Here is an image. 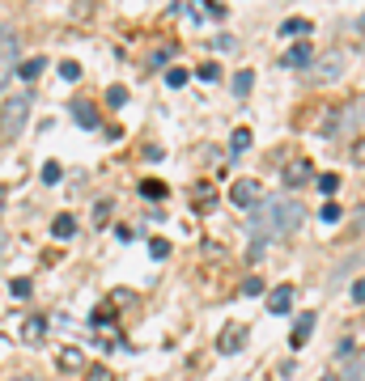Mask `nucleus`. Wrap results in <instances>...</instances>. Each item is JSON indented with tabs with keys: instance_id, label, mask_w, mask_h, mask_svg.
Here are the masks:
<instances>
[{
	"instance_id": "6ab92c4d",
	"label": "nucleus",
	"mask_w": 365,
	"mask_h": 381,
	"mask_svg": "<svg viewBox=\"0 0 365 381\" xmlns=\"http://www.w3.org/2000/svg\"><path fill=\"white\" fill-rule=\"evenodd\" d=\"M319 216H323V221H327V225H336V221H340V216H344V208H340V203H332V199H327V203H323V208H319Z\"/></svg>"
},
{
	"instance_id": "f8f14e48",
	"label": "nucleus",
	"mask_w": 365,
	"mask_h": 381,
	"mask_svg": "<svg viewBox=\"0 0 365 381\" xmlns=\"http://www.w3.org/2000/svg\"><path fill=\"white\" fill-rule=\"evenodd\" d=\"M310 174H315V170H310V161H293V166L285 170V182L289 187H301V182H310Z\"/></svg>"
},
{
	"instance_id": "9d476101",
	"label": "nucleus",
	"mask_w": 365,
	"mask_h": 381,
	"mask_svg": "<svg viewBox=\"0 0 365 381\" xmlns=\"http://www.w3.org/2000/svg\"><path fill=\"white\" fill-rule=\"evenodd\" d=\"M73 119H77V127H85V132H94L102 119H98V111H94V102H73Z\"/></svg>"
},
{
	"instance_id": "1a4fd4ad",
	"label": "nucleus",
	"mask_w": 365,
	"mask_h": 381,
	"mask_svg": "<svg viewBox=\"0 0 365 381\" xmlns=\"http://www.w3.org/2000/svg\"><path fill=\"white\" fill-rule=\"evenodd\" d=\"M289 305H293V288H289V284H281V288H272V293H268V309H272L276 318H285V313H289Z\"/></svg>"
},
{
	"instance_id": "72a5a7b5",
	"label": "nucleus",
	"mask_w": 365,
	"mask_h": 381,
	"mask_svg": "<svg viewBox=\"0 0 365 381\" xmlns=\"http://www.w3.org/2000/svg\"><path fill=\"white\" fill-rule=\"evenodd\" d=\"M5 203H9V187H0V212H5Z\"/></svg>"
},
{
	"instance_id": "412c9836",
	"label": "nucleus",
	"mask_w": 365,
	"mask_h": 381,
	"mask_svg": "<svg viewBox=\"0 0 365 381\" xmlns=\"http://www.w3.org/2000/svg\"><path fill=\"white\" fill-rule=\"evenodd\" d=\"M242 148H251V132H246V127H238L234 140H230V153H242Z\"/></svg>"
},
{
	"instance_id": "a878e982",
	"label": "nucleus",
	"mask_w": 365,
	"mask_h": 381,
	"mask_svg": "<svg viewBox=\"0 0 365 381\" xmlns=\"http://www.w3.org/2000/svg\"><path fill=\"white\" fill-rule=\"evenodd\" d=\"M107 102H111V106H124V102H128V89H124V85H111V89H107Z\"/></svg>"
},
{
	"instance_id": "c756f323",
	"label": "nucleus",
	"mask_w": 365,
	"mask_h": 381,
	"mask_svg": "<svg viewBox=\"0 0 365 381\" xmlns=\"http://www.w3.org/2000/svg\"><path fill=\"white\" fill-rule=\"evenodd\" d=\"M13 297H30V280H13Z\"/></svg>"
},
{
	"instance_id": "393cba45",
	"label": "nucleus",
	"mask_w": 365,
	"mask_h": 381,
	"mask_svg": "<svg viewBox=\"0 0 365 381\" xmlns=\"http://www.w3.org/2000/svg\"><path fill=\"white\" fill-rule=\"evenodd\" d=\"M60 77H64V81H77V77H81V64H77V60H64V64H60Z\"/></svg>"
},
{
	"instance_id": "0eeeda50",
	"label": "nucleus",
	"mask_w": 365,
	"mask_h": 381,
	"mask_svg": "<svg viewBox=\"0 0 365 381\" xmlns=\"http://www.w3.org/2000/svg\"><path fill=\"white\" fill-rule=\"evenodd\" d=\"M310 64H315V47L310 42H297L281 56V68H310Z\"/></svg>"
},
{
	"instance_id": "cd10ccee",
	"label": "nucleus",
	"mask_w": 365,
	"mask_h": 381,
	"mask_svg": "<svg viewBox=\"0 0 365 381\" xmlns=\"http://www.w3.org/2000/svg\"><path fill=\"white\" fill-rule=\"evenodd\" d=\"M242 293H246V297H259V293H264V280H259V276H251V280L242 284Z\"/></svg>"
},
{
	"instance_id": "a211bd4d",
	"label": "nucleus",
	"mask_w": 365,
	"mask_h": 381,
	"mask_svg": "<svg viewBox=\"0 0 365 381\" xmlns=\"http://www.w3.org/2000/svg\"><path fill=\"white\" fill-rule=\"evenodd\" d=\"M195 77H200V81H208V85H217V81H221V68H217V64H200V68H195Z\"/></svg>"
},
{
	"instance_id": "ddd939ff",
	"label": "nucleus",
	"mask_w": 365,
	"mask_h": 381,
	"mask_svg": "<svg viewBox=\"0 0 365 381\" xmlns=\"http://www.w3.org/2000/svg\"><path fill=\"white\" fill-rule=\"evenodd\" d=\"M43 72H47V60H43V56H34V60L17 64V77H22V81H34V77H43Z\"/></svg>"
},
{
	"instance_id": "2f4dec72",
	"label": "nucleus",
	"mask_w": 365,
	"mask_h": 381,
	"mask_svg": "<svg viewBox=\"0 0 365 381\" xmlns=\"http://www.w3.org/2000/svg\"><path fill=\"white\" fill-rule=\"evenodd\" d=\"M217 47L221 51H234V34H217Z\"/></svg>"
},
{
	"instance_id": "20e7f679",
	"label": "nucleus",
	"mask_w": 365,
	"mask_h": 381,
	"mask_svg": "<svg viewBox=\"0 0 365 381\" xmlns=\"http://www.w3.org/2000/svg\"><path fill=\"white\" fill-rule=\"evenodd\" d=\"M13 72H17V34L9 26H0V89L9 85Z\"/></svg>"
},
{
	"instance_id": "5701e85b",
	"label": "nucleus",
	"mask_w": 365,
	"mask_h": 381,
	"mask_svg": "<svg viewBox=\"0 0 365 381\" xmlns=\"http://www.w3.org/2000/svg\"><path fill=\"white\" fill-rule=\"evenodd\" d=\"M149 254H153V258H166V254H170V242H166V238H153V242H149Z\"/></svg>"
},
{
	"instance_id": "4be33fe9",
	"label": "nucleus",
	"mask_w": 365,
	"mask_h": 381,
	"mask_svg": "<svg viewBox=\"0 0 365 381\" xmlns=\"http://www.w3.org/2000/svg\"><path fill=\"white\" fill-rule=\"evenodd\" d=\"M319 191L323 195H336L340 191V174H319Z\"/></svg>"
},
{
	"instance_id": "9b49d317",
	"label": "nucleus",
	"mask_w": 365,
	"mask_h": 381,
	"mask_svg": "<svg viewBox=\"0 0 365 381\" xmlns=\"http://www.w3.org/2000/svg\"><path fill=\"white\" fill-rule=\"evenodd\" d=\"M310 331H315V309H310V313H301L297 318V326H293V348H306V339H310Z\"/></svg>"
},
{
	"instance_id": "473e14b6",
	"label": "nucleus",
	"mask_w": 365,
	"mask_h": 381,
	"mask_svg": "<svg viewBox=\"0 0 365 381\" xmlns=\"http://www.w3.org/2000/svg\"><path fill=\"white\" fill-rule=\"evenodd\" d=\"M89 377H94V381H111V373H107V368H94Z\"/></svg>"
},
{
	"instance_id": "423d86ee",
	"label": "nucleus",
	"mask_w": 365,
	"mask_h": 381,
	"mask_svg": "<svg viewBox=\"0 0 365 381\" xmlns=\"http://www.w3.org/2000/svg\"><path fill=\"white\" fill-rule=\"evenodd\" d=\"M230 199H234L238 208H259V203H264V187L251 182V178H238V182L230 187Z\"/></svg>"
},
{
	"instance_id": "f3484780",
	"label": "nucleus",
	"mask_w": 365,
	"mask_h": 381,
	"mask_svg": "<svg viewBox=\"0 0 365 381\" xmlns=\"http://www.w3.org/2000/svg\"><path fill=\"white\" fill-rule=\"evenodd\" d=\"M251 85H255V72H251V68L234 77V93H238V98H246V93H251Z\"/></svg>"
},
{
	"instance_id": "f257e3e1",
	"label": "nucleus",
	"mask_w": 365,
	"mask_h": 381,
	"mask_svg": "<svg viewBox=\"0 0 365 381\" xmlns=\"http://www.w3.org/2000/svg\"><path fill=\"white\" fill-rule=\"evenodd\" d=\"M306 221V208L297 199H264L259 208H251V258H259L268 250L272 238H289L297 233Z\"/></svg>"
},
{
	"instance_id": "dca6fc26",
	"label": "nucleus",
	"mask_w": 365,
	"mask_h": 381,
	"mask_svg": "<svg viewBox=\"0 0 365 381\" xmlns=\"http://www.w3.org/2000/svg\"><path fill=\"white\" fill-rule=\"evenodd\" d=\"M22 335H26V343H34V339H43V335H47V318H30V322H26V331H22Z\"/></svg>"
},
{
	"instance_id": "39448f33",
	"label": "nucleus",
	"mask_w": 365,
	"mask_h": 381,
	"mask_svg": "<svg viewBox=\"0 0 365 381\" xmlns=\"http://www.w3.org/2000/svg\"><path fill=\"white\" fill-rule=\"evenodd\" d=\"M310 72H315L319 85H332V81H340V72H344V56H340V51H332V56H323V60L310 64Z\"/></svg>"
},
{
	"instance_id": "b1692460",
	"label": "nucleus",
	"mask_w": 365,
	"mask_h": 381,
	"mask_svg": "<svg viewBox=\"0 0 365 381\" xmlns=\"http://www.w3.org/2000/svg\"><path fill=\"white\" fill-rule=\"evenodd\" d=\"M60 174H64V170L56 166V161H47V166H43V182H47V187H51V182H60Z\"/></svg>"
},
{
	"instance_id": "aec40b11",
	"label": "nucleus",
	"mask_w": 365,
	"mask_h": 381,
	"mask_svg": "<svg viewBox=\"0 0 365 381\" xmlns=\"http://www.w3.org/2000/svg\"><path fill=\"white\" fill-rule=\"evenodd\" d=\"M187 77H191L187 68H166V85H170V89H179V85H187Z\"/></svg>"
},
{
	"instance_id": "f704fd0d",
	"label": "nucleus",
	"mask_w": 365,
	"mask_h": 381,
	"mask_svg": "<svg viewBox=\"0 0 365 381\" xmlns=\"http://www.w3.org/2000/svg\"><path fill=\"white\" fill-rule=\"evenodd\" d=\"M9 381H38V377H30V373H22V377H9Z\"/></svg>"
},
{
	"instance_id": "f03ea898",
	"label": "nucleus",
	"mask_w": 365,
	"mask_h": 381,
	"mask_svg": "<svg viewBox=\"0 0 365 381\" xmlns=\"http://www.w3.org/2000/svg\"><path fill=\"white\" fill-rule=\"evenodd\" d=\"M30 93H13L5 106H0V136L5 140H17L26 132V119H30Z\"/></svg>"
},
{
	"instance_id": "4468645a",
	"label": "nucleus",
	"mask_w": 365,
	"mask_h": 381,
	"mask_svg": "<svg viewBox=\"0 0 365 381\" xmlns=\"http://www.w3.org/2000/svg\"><path fill=\"white\" fill-rule=\"evenodd\" d=\"M51 233H56V238L64 242V238H73V233H77V221L64 212V216H56V221H51Z\"/></svg>"
},
{
	"instance_id": "7c9ffc66",
	"label": "nucleus",
	"mask_w": 365,
	"mask_h": 381,
	"mask_svg": "<svg viewBox=\"0 0 365 381\" xmlns=\"http://www.w3.org/2000/svg\"><path fill=\"white\" fill-rule=\"evenodd\" d=\"M365 301V284L361 280H352V305H361Z\"/></svg>"
},
{
	"instance_id": "bb28decb",
	"label": "nucleus",
	"mask_w": 365,
	"mask_h": 381,
	"mask_svg": "<svg viewBox=\"0 0 365 381\" xmlns=\"http://www.w3.org/2000/svg\"><path fill=\"white\" fill-rule=\"evenodd\" d=\"M140 191H144L149 199H162V195H166V187H162V182H140Z\"/></svg>"
},
{
	"instance_id": "6e6552de",
	"label": "nucleus",
	"mask_w": 365,
	"mask_h": 381,
	"mask_svg": "<svg viewBox=\"0 0 365 381\" xmlns=\"http://www.w3.org/2000/svg\"><path fill=\"white\" fill-rule=\"evenodd\" d=\"M242 339H246V326H238V322H230L225 331H221V339H217V348L225 352V356H234L238 348H242Z\"/></svg>"
},
{
	"instance_id": "2eb2a0df",
	"label": "nucleus",
	"mask_w": 365,
	"mask_h": 381,
	"mask_svg": "<svg viewBox=\"0 0 365 381\" xmlns=\"http://www.w3.org/2000/svg\"><path fill=\"white\" fill-rule=\"evenodd\" d=\"M310 30H315V26H310L306 17H289V22H281V34L289 38V34H310Z\"/></svg>"
},
{
	"instance_id": "7ed1b4c3",
	"label": "nucleus",
	"mask_w": 365,
	"mask_h": 381,
	"mask_svg": "<svg viewBox=\"0 0 365 381\" xmlns=\"http://www.w3.org/2000/svg\"><path fill=\"white\" fill-rule=\"evenodd\" d=\"M357 123H361V102H344V106H336V111H332L323 136H327V140H344V132L357 136Z\"/></svg>"
},
{
	"instance_id": "c85d7f7f",
	"label": "nucleus",
	"mask_w": 365,
	"mask_h": 381,
	"mask_svg": "<svg viewBox=\"0 0 365 381\" xmlns=\"http://www.w3.org/2000/svg\"><path fill=\"white\" fill-rule=\"evenodd\" d=\"M60 364H64V368H81V352H64Z\"/></svg>"
}]
</instances>
